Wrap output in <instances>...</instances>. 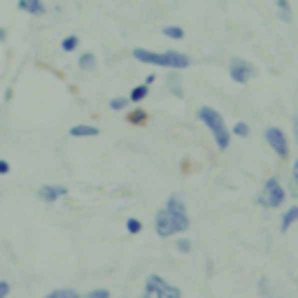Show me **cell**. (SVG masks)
Here are the masks:
<instances>
[{"instance_id": "obj_1", "label": "cell", "mask_w": 298, "mask_h": 298, "mask_svg": "<svg viewBox=\"0 0 298 298\" xmlns=\"http://www.w3.org/2000/svg\"><path fill=\"white\" fill-rule=\"evenodd\" d=\"M189 228V217H186V205L177 196H170L166 208L156 214V233L161 238H170L177 233H184Z\"/></svg>"}, {"instance_id": "obj_2", "label": "cell", "mask_w": 298, "mask_h": 298, "mask_svg": "<svg viewBox=\"0 0 298 298\" xmlns=\"http://www.w3.org/2000/svg\"><path fill=\"white\" fill-rule=\"evenodd\" d=\"M133 58L140 63H152V66H161V68H172V70H182L191 66V58L186 54H180V52H163V54H156V52H149V49H133Z\"/></svg>"}, {"instance_id": "obj_3", "label": "cell", "mask_w": 298, "mask_h": 298, "mask_svg": "<svg viewBox=\"0 0 298 298\" xmlns=\"http://www.w3.org/2000/svg\"><path fill=\"white\" fill-rule=\"evenodd\" d=\"M198 119L212 130V136L217 140V147L219 149H226L230 144V136L228 130H226V124H224V116L219 114L214 108H203L198 112Z\"/></svg>"}, {"instance_id": "obj_4", "label": "cell", "mask_w": 298, "mask_h": 298, "mask_svg": "<svg viewBox=\"0 0 298 298\" xmlns=\"http://www.w3.org/2000/svg\"><path fill=\"white\" fill-rule=\"evenodd\" d=\"M284 189H282V184H280L278 177H270L268 182L264 184V189H261V194H258V203L264 205V208H270V210H275V208H280V205L284 203Z\"/></svg>"}, {"instance_id": "obj_5", "label": "cell", "mask_w": 298, "mask_h": 298, "mask_svg": "<svg viewBox=\"0 0 298 298\" xmlns=\"http://www.w3.org/2000/svg\"><path fill=\"white\" fill-rule=\"evenodd\" d=\"M142 298H182V294H180L177 286L168 284L163 278H158V275H149Z\"/></svg>"}, {"instance_id": "obj_6", "label": "cell", "mask_w": 298, "mask_h": 298, "mask_svg": "<svg viewBox=\"0 0 298 298\" xmlns=\"http://www.w3.org/2000/svg\"><path fill=\"white\" fill-rule=\"evenodd\" d=\"M230 80L238 82V84H244V82H250L254 74H256V68L252 66L250 61H244V58H233L230 61Z\"/></svg>"}, {"instance_id": "obj_7", "label": "cell", "mask_w": 298, "mask_h": 298, "mask_svg": "<svg viewBox=\"0 0 298 298\" xmlns=\"http://www.w3.org/2000/svg\"><path fill=\"white\" fill-rule=\"evenodd\" d=\"M266 140H268V144L275 149V154H280V158H286V156H289V142H286L284 133L280 128L266 130Z\"/></svg>"}, {"instance_id": "obj_8", "label": "cell", "mask_w": 298, "mask_h": 298, "mask_svg": "<svg viewBox=\"0 0 298 298\" xmlns=\"http://www.w3.org/2000/svg\"><path fill=\"white\" fill-rule=\"evenodd\" d=\"M63 196H68V189L63 184H47V186L40 189V198L44 203H54V200H58Z\"/></svg>"}, {"instance_id": "obj_9", "label": "cell", "mask_w": 298, "mask_h": 298, "mask_svg": "<svg viewBox=\"0 0 298 298\" xmlns=\"http://www.w3.org/2000/svg\"><path fill=\"white\" fill-rule=\"evenodd\" d=\"M19 10L33 14V16H42V14L47 12V7H44L42 0H19Z\"/></svg>"}, {"instance_id": "obj_10", "label": "cell", "mask_w": 298, "mask_h": 298, "mask_svg": "<svg viewBox=\"0 0 298 298\" xmlns=\"http://www.w3.org/2000/svg\"><path fill=\"white\" fill-rule=\"evenodd\" d=\"M70 136L72 138H96L100 136V130L96 126H88V124H80V126H72L70 128Z\"/></svg>"}, {"instance_id": "obj_11", "label": "cell", "mask_w": 298, "mask_h": 298, "mask_svg": "<svg viewBox=\"0 0 298 298\" xmlns=\"http://www.w3.org/2000/svg\"><path fill=\"white\" fill-rule=\"evenodd\" d=\"M294 222H298V208H289V210L282 214V224H280V230H289Z\"/></svg>"}, {"instance_id": "obj_12", "label": "cell", "mask_w": 298, "mask_h": 298, "mask_svg": "<svg viewBox=\"0 0 298 298\" xmlns=\"http://www.w3.org/2000/svg\"><path fill=\"white\" fill-rule=\"evenodd\" d=\"M275 5H278L280 19L284 24H292V5H289V0H275Z\"/></svg>"}, {"instance_id": "obj_13", "label": "cell", "mask_w": 298, "mask_h": 298, "mask_svg": "<svg viewBox=\"0 0 298 298\" xmlns=\"http://www.w3.org/2000/svg\"><path fill=\"white\" fill-rule=\"evenodd\" d=\"M147 94H149V86H147V84H142V86H136L133 91H130V100H133V102H140V100H144V98H147Z\"/></svg>"}, {"instance_id": "obj_14", "label": "cell", "mask_w": 298, "mask_h": 298, "mask_svg": "<svg viewBox=\"0 0 298 298\" xmlns=\"http://www.w3.org/2000/svg\"><path fill=\"white\" fill-rule=\"evenodd\" d=\"M80 68L82 70H96V56L94 54H82V58H80Z\"/></svg>"}, {"instance_id": "obj_15", "label": "cell", "mask_w": 298, "mask_h": 298, "mask_svg": "<svg viewBox=\"0 0 298 298\" xmlns=\"http://www.w3.org/2000/svg\"><path fill=\"white\" fill-rule=\"evenodd\" d=\"M44 298H82V296L77 292H72V289H56V292H52Z\"/></svg>"}, {"instance_id": "obj_16", "label": "cell", "mask_w": 298, "mask_h": 298, "mask_svg": "<svg viewBox=\"0 0 298 298\" xmlns=\"http://www.w3.org/2000/svg\"><path fill=\"white\" fill-rule=\"evenodd\" d=\"M163 35H166V38H172V40H182L184 30L180 26H166L163 28Z\"/></svg>"}, {"instance_id": "obj_17", "label": "cell", "mask_w": 298, "mask_h": 298, "mask_svg": "<svg viewBox=\"0 0 298 298\" xmlns=\"http://www.w3.org/2000/svg\"><path fill=\"white\" fill-rule=\"evenodd\" d=\"M77 44H80V38H77V35H68V38L61 42V49L63 52H74Z\"/></svg>"}, {"instance_id": "obj_18", "label": "cell", "mask_w": 298, "mask_h": 298, "mask_svg": "<svg viewBox=\"0 0 298 298\" xmlns=\"http://www.w3.org/2000/svg\"><path fill=\"white\" fill-rule=\"evenodd\" d=\"M233 133H236V136H240V138H247V136H250V126H247V124H242V122H238L236 126H233Z\"/></svg>"}, {"instance_id": "obj_19", "label": "cell", "mask_w": 298, "mask_h": 298, "mask_svg": "<svg viewBox=\"0 0 298 298\" xmlns=\"http://www.w3.org/2000/svg\"><path fill=\"white\" fill-rule=\"evenodd\" d=\"M126 228H128V233H133V236H136V233H140V230H142V224L138 222V219H128V222H126Z\"/></svg>"}, {"instance_id": "obj_20", "label": "cell", "mask_w": 298, "mask_h": 298, "mask_svg": "<svg viewBox=\"0 0 298 298\" xmlns=\"http://www.w3.org/2000/svg\"><path fill=\"white\" fill-rule=\"evenodd\" d=\"M126 105H128V98H112L110 100V108L112 110H124Z\"/></svg>"}, {"instance_id": "obj_21", "label": "cell", "mask_w": 298, "mask_h": 298, "mask_svg": "<svg viewBox=\"0 0 298 298\" xmlns=\"http://www.w3.org/2000/svg\"><path fill=\"white\" fill-rule=\"evenodd\" d=\"M86 298H110V292L108 289H91L86 294Z\"/></svg>"}, {"instance_id": "obj_22", "label": "cell", "mask_w": 298, "mask_h": 298, "mask_svg": "<svg viewBox=\"0 0 298 298\" xmlns=\"http://www.w3.org/2000/svg\"><path fill=\"white\" fill-rule=\"evenodd\" d=\"M144 119H147V114H144V112H140V110H138V112H130V116H128L130 124H142Z\"/></svg>"}, {"instance_id": "obj_23", "label": "cell", "mask_w": 298, "mask_h": 298, "mask_svg": "<svg viewBox=\"0 0 298 298\" xmlns=\"http://www.w3.org/2000/svg\"><path fill=\"white\" fill-rule=\"evenodd\" d=\"M175 247H177V252H189L191 250V242H189V240H177Z\"/></svg>"}, {"instance_id": "obj_24", "label": "cell", "mask_w": 298, "mask_h": 298, "mask_svg": "<svg viewBox=\"0 0 298 298\" xmlns=\"http://www.w3.org/2000/svg\"><path fill=\"white\" fill-rule=\"evenodd\" d=\"M7 296H10V282L2 280V282H0V298H7Z\"/></svg>"}, {"instance_id": "obj_25", "label": "cell", "mask_w": 298, "mask_h": 298, "mask_svg": "<svg viewBox=\"0 0 298 298\" xmlns=\"http://www.w3.org/2000/svg\"><path fill=\"white\" fill-rule=\"evenodd\" d=\"M170 84H172V94L177 96V98H182V88H180V84H177V77H170Z\"/></svg>"}, {"instance_id": "obj_26", "label": "cell", "mask_w": 298, "mask_h": 298, "mask_svg": "<svg viewBox=\"0 0 298 298\" xmlns=\"http://www.w3.org/2000/svg\"><path fill=\"white\" fill-rule=\"evenodd\" d=\"M7 172H10V163L5 158H0V175H7Z\"/></svg>"}, {"instance_id": "obj_27", "label": "cell", "mask_w": 298, "mask_h": 298, "mask_svg": "<svg viewBox=\"0 0 298 298\" xmlns=\"http://www.w3.org/2000/svg\"><path fill=\"white\" fill-rule=\"evenodd\" d=\"M294 133H296V140H298V116H294Z\"/></svg>"}, {"instance_id": "obj_28", "label": "cell", "mask_w": 298, "mask_h": 298, "mask_svg": "<svg viewBox=\"0 0 298 298\" xmlns=\"http://www.w3.org/2000/svg\"><path fill=\"white\" fill-rule=\"evenodd\" d=\"M294 180H296V184H298V161L294 163Z\"/></svg>"}, {"instance_id": "obj_29", "label": "cell", "mask_w": 298, "mask_h": 298, "mask_svg": "<svg viewBox=\"0 0 298 298\" xmlns=\"http://www.w3.org/2000/svg\"><path fill=\"white\" fill-rule=\"evenodd\" d=\"M5 38H7V30L5 28H0V42H5Z\"/></svg>"}]
</instances>
